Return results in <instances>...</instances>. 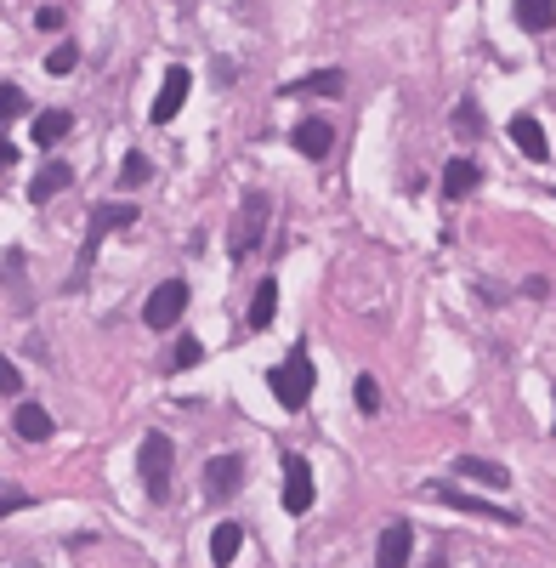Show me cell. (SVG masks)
<instances>
[{
    "mask_svg": "<svg viewBox=\"0 0 556 568\" xmlns=\"http://www.w3.org/2000/svg\"><path fill=\"white\" fill-rule=\"evenodd\" d=\"M267 387H273V398L284 409H301V404H307V398H313V358H307V347H290V358H284V364H273Z\"/></svg>",
    "mask_w": 556,
    "mask_h": 568,
    "instance_id": "obj_1",
    "label": "cell"
},
{
    "mask_svg": "<svg viewBox=\"0 0 556 568\" xmlns=\"http://www.w3.org/2000/svg\"><path fill=\"white\" fill-rule=\"evenodd\" d=\"M131 222H137V205H131V199H114V205H97V211H91V222H86V245H80V273H74V284L86 279V267H91V256H97V245H103V233L131 228Z\"/></svg>",
    "mask_w": 556,
    "mask_h": 568,
    "instance_id": "obj_2",
    "label": "cell"
},
{
    "mask_svg": "<svg viewBox=\"0 0 556 568\" xmlns=\"http://www.w3.org/2000/svg\"><path fill=\"white\" fill-rule=\"evenodd\" d=\"M273 222V199L267 194H244V211L233 216V256H256Z\"/></svg>",
    "mask_w": 556,
    "mask_h": 568,
    "instance_id": "obj_3",
    "label": "cell"
},
{
    "mask_svg": "<svg viewBox=\"0 0 556 568\" xmlns=\"http://www.w3.org/2000/svg\"><path fill=\"white\" fill-rule=\"evenodd\" d=\"M137 466H142V489H148V500L171 495V438H165V432H148V438H142Z\"/></svg>",
    "mask_w": 556,
    "mask_h": 568,
    "instance_id": "obj_4",
    "label": "cell"
},
{
    "mask_svg": "<svg viewBox=\"0 0 556 568\" xmlns=\"http://www.w3.org/2000/svg\"><path fill=\"white\" fill-rule=\"evenodd\" d=\"M182 313H188V284H182V279L154 284V296H148V307H142L148 330H171V324L182 319Z\"/></svg>",
    "mask_w": 556,
    "mask_h": 568,
    "instance_id": "obj_5",
    "label": "cell"
},
{
    "mask_svg": "<svg viewBox=\"0 0 556 568\" xmlns=\"http://www.w3.org/2000/svg\"><path fill=\"white\" fill-rule=\"evenodd\" d=\"M284 512L290 517L313 512V466L301 455H284Z\"/></svg>",
    "mask_w": 556,
    "mask_h": 568,
    "instance_id": "obj_6",
    "label": "cell"
},
{
    "mask_svg": "<svg viewBox=\"0 0 556 568\" xmlns=\"http://www.w3.org/2000/svg\"><path fill=\"white\" fill-rule=\"evenodd\" d=\"M188 86L193 74L176 63V69H165V80H159V97H154V125H171L176 114H182V103H188Z\"/></svg>",
    "mask_w": 556,
    "mask_h": 568,
    "instance_id": "obj_7",
    "label": "cell"
},
{
    "mask_svg": "<svg viewBox=\"0 0 556 568\" xmlns=\"http://www.w3.org/2000/svg\"><path fill=\"white\" fill-rule=\"evenodd\" d=\"M244 483V461L239 455H216V461L205 466V495L210 500H233Z\"/></svg>",
    "mask_w": 556,
    "mask_h": 568,
    "instance_id": "obj_8",
    "label": "cell"
},
{
    "mask_svg": "<svg viewBox=\"0 0 556 568\" xmlns=\"http://www.w3.org/2000/svg\"><path fill=\"white\" fill-rule=\"evenodd\" d=\"M290 148L296 154H307V160H330V148H335V131H330V120H301L296 131H290Z\"/></svg>",
    "mask_w": 556,
    "mask_h": 568,
    "instance_id": "obj_9",
    "label": "cell"
},
{
    "mask_svg": "<svg viewBox=\"0 0 556 568\" xmlns=\"http://www.w3.org/2000/svg\"><path fill=\"white\" fill-rule=\"evenodd\" d=\"M415 557V529L409 523H386L381 546H375V568H403Z\"/></svg>",
    "mask_w": 556,
    "mask_h": 568,
    "instance_id": "obj_10",
    "label": "cell"
},
{
    "mask_svg": "<svg viewBox=\"0 0 556 568\" xmlns=\"http://www.w3.org/2000/svg\"><path fill=\"white\" fill-rule=\"evenodd\" d=\"M341 86H347V74H341V69H318V74H301V80H290L278 97H335Z\"/></svg>",
    "mask_w": 556,
    "mask_h": 568,
    "instance_id": "obj_11",
    "label": "cell"
},
{
    "mask_svg": "<svg viewBox=\"0 0 556 568\" xmlns=\"http://www.w3.org/2000/svg\"><path fill=\"white\" fill-rule=\"evenodd\" d=\"M511 142H517L528 160H551V142H545V125L534 120V114H517L511 120Z\"/></svg>",
    "mask_w": 556,
    "mask_h": 568,
    "instance_id": "obj_12",
    "label": "cell"
},
{
    "mask_svg": "<svg viewBox=\"0 0 556 568\" xmlns=\"http://www.w3.org/2000/svg\"><path fill=\"white\" fill-rule=\"evenodd\" d=\"M69 182H74V171H69V165H63V160H46V165L35 171V182H29V199H35V205H46V199H52V194H63Z\"/></svg>",
    "mask_w": 556,
    "mask_h": 568,
    "instance_id": "obj_13",
    "label": "cell"
},
{
    "mask_svg": "<svg viewBox=\"0 0 556 568\" xmlns=\"http://www.w3.org/2000/svg\"><path fill=\"white\" fill-rule=\"evenodd\" d=\"M454 478H471V483H483V489H505V466H494V461H483V455H460L454 461Z\"/></svg>",
    "mask_w": 556,
    "mask_h": 568,
    "instance_id": "obj_14",
    "label": "cell"
},
{
    "mask_svg": "<svg viewBox=\"0 0 556 568\" xmlns=\"http://www.w3.org/2000/svg\"><path fill=\"white\" fill-rule=\"evenodd\" d=\"M69 131H74L69 108H46V114H35V148H57Z\"/></svg>",
    "mask_w": 556,
    "mask_h": 568,
    "instance_id": "obj_15",
    "label": "cell"
},
{
    "mask_svg": "<svg viewBox=\"0 0 556 568\" xmlns=\"http://www.w3.org/2000/svg\"><path fill=\"white\" fill-rule=\"evenodd\" d=\"M12 426H18V438H23V444H46V438H52V415H46L40 404H18Z\"/></svg>",
    "mask_w": 556,
    "mask_h": 568,
    "instance_id": "obj_16",
    "label": "cell"
},
{
    "mask_svg": "<svg viewBox=\"0 0 556 568\" xmlns=\"http://www.w3.org/2000/svg\"><path fill=\"white\" fill-rule=\"evenodd\" d=\"M244 551V529L239 523H216V534H210V563L216 568H233V557Z\"/></svg>",
    "mask_w": 556,
    "mask_h": 568,
    "instance_id": "obj_17",
    "label": "cell"
},
{
    "mask_svg": "<svg viewBox=\"0 0 556 568\" xmlns=\"http://www.w3.org/2000/svg\"><path fill=\"white\" fill-rule=\"evenodd\" d=\"M477 182H483V171H477L471 160H449V165H443V199H466Z\"/></svg>",
    "mask_w": 556,
    "mask_h": 568,
    "instance_id": "obj_18",
    "label": "cell"
},
{
    "mask_svg": "<svg viewBox=\"0 0 556 568\" xmlns=\"http://www.w3.org/2000/svg\"><path fill=\"white\" fill-rule=\"evenodd\" d=\"M511 12H517V23L528 29V35H545V29H556V0H517Z\"/></svg>",
    "mask_w": 556,
    "mask_h": 568,
    "instance_id": "obj_19",
    "label": "cell"
},
{
    "mask_svg": "<svg viewBox=\"0 0 556 568\" xmlns=\"http://www.w3.org/2000/svg\"><path fill=\"white\" fill-rule=\"evenodd\" d=\"M273 313H278V284L261 279L256 296H250V313H244V324H250V330H267V324H273Z\"/></svg>",
    "mask_w": 556,
    "mask_h": 568,
    "instance_id": "obj_20",
    "label": "cell"
},
{
    "mask_svg": "<svg viewBox=\"0 0 556 568\" xmlns=\"http://www.w3.org/2000/svg\"><path fill=\"white\" fill-rule=\"evenodd\" d=\"M437 500H449L454 512H471V517H494V523H511V529L522 523V512H505V506H483V500H466V495H454V489H437Z\"/></svg>",
    "mask_w": 556,
    "mask_h": 568,
    "instance_id": "obj_21",
    "label": "cell"
},
{
    "mask_svg": "<svg viewBox=\"0 0 556 568\" xmlns=\"http://www.w3.org/2000/svg\"><path fill=\"white\" fill-rule=\"evenodd\" d=\"M352 404L364 409V415L381 409V387H375V375H358V381H352Z\"/></svg>",
    "mask_w": 556,
    "mask_h": 568,
    "instance_id": "obj_22",
    "label": "cell"
},
{
    "mask_svg": "<svg viewBox=\"0 0 556 568\" xmlns=\"http://www.w3.org/2000/svg\"><path fill=\"white\" fill-rule=\"evenodd\" d=\"M148 171H154V165H148V154H125V165H120V188H142V182H148Z\"/></svg>",
    "mask_w": 556,
    "mask_h": 568,
    "instance_id": "obj_23",
    "label": "cell"
},
{
    "mask_svg": "<svg viewBox=\"0 0 556 568\" xmlns=\"http://www.w3.org/2000/svg\"><path fill=\"white\" fill-rule=\"evenodd\" d=\"M454 131H460V137H483V108L460 103V108H454Z\"/></svg>",
    "mask_w": 556,
    "mask_h": 568,
    "instance_id": "obj_24",
    "label": "cell"
},
{
    "mask_svg": "<svg viewBox=\"0 0 556 568\" xmlns=\"http://www.w3.org/2000/svg\"><path fill=\"white\" fill-rule=\"evenodd\" d=\"M74 63H80V46H52V57H46V74H74Z\"/></svg>",
    "mask_w": 556,
    "mask_h": 568,
    "instance_id": "obj_25",
    "label": "cell"
},
{
    "mask_svg": "<svg viewBox=\"0 0 556 568\" xmlns=\"http://www.w3.org/2000/svg\"><path fill=\"white\" fill-rule=\"evenodd\" d=\"M29 506V489H18V483H0V517H12Z\"/></svg>",
    "mask_w": 556,
    "mask_h": 568,
    "instance_id": "obj_26",
    "label": "cell"
},
{
    "mask_svg": "<svg viewBox=\"0 0 556 568\" xmlns=\"http://www.w3.org/2000/svg\"><path fill=\"white\" fill-rule=\"evenodd\" d=\"M199 358H205V347H199V336H182V341H176V370H193Z\"/></svg>",
    "mask_w": 556,
    "mask_h": 568,
    "instance_id": "obj_27",
    "label": "cell"
},
{
    "mask_svg": "<svg viewBox=\"0 0 556 568\" xmlns=\"http://www.w3.org/2000/svg\"><path fill=\"white\" fill-rule=\"evenodd\" d=\"M18 114H23V91L18 86H0V125L18 120Z\"/></svg>",
    "mask_w": 556,
    "mask_h": 568,
    "instance_id": "obj_28",
    "label": "cell"
},
{
    "mask_svg": "<svg viewBox=\"0 0 556 568\" xmlns=\"http://www.w3.org/2000/svg\"><path fill=\"white\" fill-rule=\"evenodd\" d=\"M0 392H23V375H18L12 358H0Z\"/></svg>",
    "mask_w": 556,
    "mask_h": 568,
    "instance_id": "obj_29",
    "label": "cell"
},
{
    "mask_svg": "<svg viewBox=\"0 0 556 568\" xmlns=\"http://www.w3.org/2000/svg\"><path fill=\"white\" fill-rule=\"evenodd\" d=\"M35 23H40V29H63V6H40Z\"/></svg>",
    "mask_w": 556,
    "mask_h": 568,
    "instance_id": "obj_30",
    "label": "cell"
},
{
    "mask_svg": "<svg viewBox=\"0 0 556 568\" xmlns=\"http://www.w3.org/2000/svg\"><path fill=\"white\" fill-rule=\"evenodd\" d=\"M12 165H18V142H12V137H0V177H6Z\"/></svg>",
    "mask_w": 556,
    "mask_h": 568,
    "instance_id": "obj_31",
    "label": "cell"
},
{
    "mask_svg": "<svg viewBox=\"0 0 556 568\" xmlns=\"http://www.w3.org/2000/svg\"><path fill=\"white\" fill-rule=\"evenodd\" d=\"M420 568H449V563H443V557H426V563H420Z\"/></svg>",
    "mask_w": 556,
    "mask_h": 568,
    "instance_id": "obj_32",
    "label": "cell"
}]
</instances>
